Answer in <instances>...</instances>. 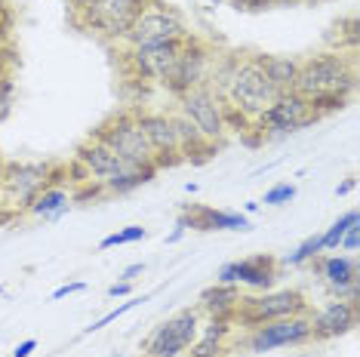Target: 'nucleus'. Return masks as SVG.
Instances as JSON below:
<instances>
[{
	"mask_svg": "<svg viewBox=\"0 0 360 357\" xmlns=\"http://www.w3.org/2000/svg\"><path fill=\"white\" fill-rule=\"evenodd\" d=\"M234 327H237L234 320L207 318V323H200L198 339H194L191 348H188V357H222Z\"/></svg>",
	"mask_w": 360,
	"mask_h": 357,
	"instance_id": "4be33fe9",
	"label": "nucleus"
},
{
	"mask_svg": "<svg viewBox=\"0 0 360 357\" xmlns=\"http://www.w3.org/2000/svg\"><path fill=\"white\" fill-rule=\"evenodd\" d=\"M13 25H15V13H13L10 0H0V40L10 37Z\"/></svg>",
	"mask_w": 360,
	"mask_h": 357,
	"instance_id": "2f4dec72",
	"label": "nucleus"
},
{
	"mask_svg": "<svg viewBox=\"0 0 360 357\" xmlns=\"http://www.w3.org/2000/svg\"><path fill=\"white\" fill-rule=\"evenodd\" d=\"M216 56L219 50L210 44L207 37L200 34H188L182 40V50H179V59L169 71V77L163 80V89H167L173 99L185 96L188 89H198V86H207V80L212 74V65H216Z\"/></svg>",
	"mask_w": 360,
	"mask_h": 357,
	"instance_id": "0eeeda50",
	"label": "nucleus"
},
{
	"mask_svg": "<svg viewBox=\"0 0 360 357\" xmlns=\"http://www.w3.org/2000/svg\"><path fill=\"white\" fill-rule=\"evenodd\" d=\"M296 194H299L296 185L277 182V185H271V188L265 191V197H262L259 204H265V207H283V204H290V200H296Z\"/></svg>",
	"mask_w": 360,
	"mask_h": 357,
	"instance_id": "c756f323",
	"label": "nucleus"
},
{
	"mask_svg": "<svg viewBox=\"0 0 360 357\" xmlns=\"http://www.w3.org/2000/svg\"><path fill=\"white\" fill-rule=\"evenodd\" d=\"M317 274H321V280L326 283V290H330V296L335 290L348 287V283H357L360 280V262L357 256H348V253H339V256H317L314 262Z\"/></svg>",
	"mask_w": 360,
	"mask_h": 357,
	"instance_id": "6ab92c4d",
	"label": "nucleus"
},
{
	"mask_svg": "<svg viewBox=\"0 0 360 357\" xmlns=\"http://www.w3.org/2000/svg\"><path fill=\"white\" fill-rule=\"evenodd\" d=\"M296 314H311L308 296L296 287L286 290H265L259 296H240V305L234 311V323L243 330H256L262 323L296 318Z\"/></svg>",
	"mask_w": 360,
	"mask_h": 357,
	"instance_id": "423d86ee",
	"label": "nucleus"
},
{
	"mask_svg": "<svg viewBox=\"0 0 360 357\" xmlns=\"http://www.w3.org/2000/svg\"><path fill=\"white\" fill-rule=\"evenodd\" d=\"M240 287L234 283H212L198 296V311L200 318H222V320H234V311L240 305Z\"/></svg>",
	"mask_w": 360,
	"mask_h": 357,
	"instance_id": "aec40b11",
	"label": "nucleus"
},
{
	"mask_svg": "<svg viewBox=\"0 0 360 357\" xmlns=\"http://www.w3.org/2000/svg\"><path fill=\"white\" fill-rule=\"evenodd\" d=\"M354 188H357V178L351 176V178H345V182L339 185V188H335V197H345V194H348V191H354Z\"/></svg>",
	"mask_w": 360,
	"mask_h": 357,
	"instance_id": "a19ab883",
	"label": "nucleus"
},
{
	"mask_svg": "<svg viewBox=\"0 0 360 357\" xmlns=\"http://www.w3.org/2000/svg\"><path fill=\"white\" fill-rule=\"evenodd\" d=\"M357 56L323 50L299 59V74L296 84H292V93L308 99L326 117L348 108V102L357 93Z\"/></svg>",
	"mask_w": 360,
	"mask_h": 357,
	"instance_id": "f257e3e1",
	"label": "nucleus"
},
{
	"mask_svg": "<svg viewBox=\"0 0 360 357\" xmlns=\"http://www.w3.org/2000/svg\"><path fill=\"white\" fill-rule=\"evenodd\" d=\"M321 253H323V247H321V234H311V238H305L296 249H292L290 256L283 259V265H292V268L308 265V262H314V259L321 256Z\"/></svg>",
	"mask_w": 360,
	"mask_h": 357,
	"instance_id": "bb28decb",
	"label": "nucleus"
},
{
	"mask_svg": "<svg viewBox=\"0 0 360 357\" xmlns=\"http://www.w3.org/2000/svg\"><path fill=\"white\" fill-rule=\"evenodd\" d=\"M228 108L240 111L243 117L256 120L262 111L268 108L274 99H277V89L274 84L268 80V74L262 71V65L256 56H237L231 74H228V84L222 89V96H219Z\"/></svg>",
	"mask_w": 360,
	"mask_h": 357,
	"instance_id": "20e7f679",
	"label": "nucleus"
},
{
	"mask_svg": "<svg viewBox=\"0 0 360 357\" xmlns=\"http://www.w3.org/2000/svg\"><path fill=\"white\" fill-rule=\"evenodd\" d=\"M75 164L84 169V176L89 182H96L105 194H129L142 185H148L154 176L160 173L158 167H142V164H129L117 151H111L102 139H96L93 133L77 145L75 151Z\"/></svg>",
	"mask_w": 360,
	"mask_h": 357,
	"instance_id": "f03ea898",
	"label": "nucleus"
},
{
	"mask_svg": "<svg viewBox=\"0 0 360 357\" xmlns=\"http://www.w3.org/2000/svg\"><path fill=\"white\" fill-rule=\"evenodd\" d=\"M37 351V339H25V342H19L13 348V354L10 357H31Z\"/></svg>",
	"mask_w": 360,
	"mask_h": 357,
	"instance_id": "c9c22d12",
	"label": "nucleus"
},
{
	"mask_svg": "<svg viewBox=\"0 0 360 357\" xmlns=\"http://www.w3.org/2000/svg\"><path fill=\"white\" fill-rule=\"evenodd\" d=\"M133 117L139 129H142L145 142L154 154V167L158 169H173L179 164H185L179 154L176 142V126H173V111H151V108H133Z\"/></svg>",
	"mask_w": 360,
	"mask_h": 357,
	"instance_id": "ddd939ff",
	"label": "nucleus"
},
{
	"mask_svg": "<svg viewBox=\"0 0 360 357\" xmlns=\"http://www.w3.org/2000/svg\"><path fill=\"white\" fill-rule=\"evenodd\" d=\"M129 293H133V283H129V280H117V283H111V287H108L111 299H120V296H129Z\"/></svg>",
	"mask_w": 360,
	"mask_h": 357,
	"instance_id": "e433bc0d",
	"label": "nucleus"
},
{
	"mask_svg": "<svg viewBox=\"0 0 360 357\" xmlns=\"http://www.w3.org/2000/svg\"><path fill=\"white\" fill-rule=\"evenodd\" d=\"M237 10H268V6H274L271 0H231Z\"/></svg>",
	"mask_w": 360,
	"mask_h": 357,
	"instance_id": "f704fd0d",
	"label": "nucleus"
},
{
	"mask_svg": "<svg viewBox=\"0 0 360 357\" xmlns=\"http://www.w3.org/2000/svg\"><path fill=\"white\" fill-rule=\"evenodd\" d=\"M22 4H28V0H22Z\"/></svg>",
	"mask_w": 360,
	"mask_h": 357,
	"instance_id": "a18cd8bd",
	"label": "nucleus"
},
{
	"mask_svg": "<svg viewBox=\"0 0 360 357\" xmlns=\"http://www.w3.org/2000/svg\"><path fill=\"white\" fill-rule=\"evenodd\" d=\"M326 46H330L333 53L357 56V46H360V22H357V15H342L339 22H333L330 34H326Z\"/></svg>",
	"mask_w": 360,
	"mask_h": 357,
	"instance_id": "393cba45",
	"label": "nucleus"
},
{
	"mask_svg": "<svg viewBox=\"0 0 360 357\" xmlns=\"http://www.w3.org/2000/svg\"><path fill=\"white\" fill-rule=\"evenodd\" d=\"M182 40H167V44H148V46H127L124 65L133 71L136 80H148V84L163 86V80L169 77V71H173V65L179 59Z\"/></svg>",
	"mask_w": 360,
	"mask_h": 357,
	"instance_id": "4468645a",
	"label": "nucleus"
},
{
	"mask_svg": "<svg viewBox=\"0 0 360 357\" xmlns=\"http://www.w3.org/2000/svg\"><path fill=\"white\" fill-rule=\"evenodd\" d=\"M86 290V283L84 280H75V283H65V287H59L53 293V302H59V299H65V296H75V293H84Z\"/></svg>",
	"mask_w": 360,
	"mask_h": 357,
	"instance_id": "72a5a7b5",
	"label": "nucleus"
},
{
	"mask_svg": "<svg viewBox=\"0 0 360 357\" xmlns=\"http://www.w3.org/2000/svg\"><path fill=\"white\" fill-rule=\"evenodd\" d=\"M13 102H15V84L10 74H0V120L13 111Z\"/></svg>",
	"mask_w": 360,
	"mask_h": 357,
	"instance_id": "7c9ffc66",
	"label": "nucleus"
},
{
	"mask_svg": "<svg viewBox=\"0 0 360 357\" xmlns=\"http://www.w3.org/2000/svg\"><path fill=\"white\" fill-rule=\"evenodd\" d=\"M142 271H145V262H133V265H127V268H124V274H120V280H129V283H133V280H136Z\"/></svg>",
	"mask_w": 360,
	"mask_h": 357,
	"instance_id": "58836bf2",
	"label": "nucleus"
},
{
	"mask_svg": "<svg viewBox=\"0 0 360 357\" xmlns=\"http://www.w3.org/2000/svg\"><path fill=\"white\" fill-rule=\"evenodd\" d=\"M148 299H151V296H133V299H129V302H124V305H117V308H114V311H108V314H105V318H99V320H96V323H89V327H84V336H89V332H99V330H105V327H108V323H114V320H117V318H124V314H127V311H133V308H136V305L148 302Z\"/></svg>",
	"mask_w": 360,
	"mask_h": 357,
	"instance_id": "c85d7f7f",
	"label": "nucleus"
},
{
	"mask_svg": "<svg viewBox=\"0 0 360 357\" xmlns=\"http://www.w3.org/2000/svg\"><path fill=\"white\" fill-rule=\"evenodd\" d=\"M185 231H188V228H185V222H182V219H176V228L167 234V240H163V243H167V247H173V243H179V240L185 238Z\"/></svg>",
	"mask_w": 360,
	"mask_h": 357,
	"instance_id": "4c0bfd02",
	"label": "nucleus"
},
{
	"mask_svg": "<svg viewBox=\"0 0 360 357\" xmlns=\"http://www.w3.org/2000/svg\"><path fill=\"white\" fill-rule=\"evenodd\" d=\"M68 176V167L53 160H6L4 182H0V207L10 213H25L28 204L44 188L59 185Z\"/></svg>",
	"mask_w": 360,
	"mask_h": 357,
	"instance_id": "7ed1b4c3",
	"label": "nucleus"
},
{
	"mask_svg": "<svg viewBox=\"0 0 360 357\" xmlns=\"http://www.w3.org/2000/svg\"><path fill=\"white\" fill-rule=\"evenodd\" d=\"M274 6H311V4H323V0H271Z\"/></svg>",
	"mask_w": 360,
	"mask_h": 357,
	"instance_id": "ea45409f",
	"label": "nucleus"
},
{
	"mask_svg": "<svg viewBox=\"0 0 360 357\" xmlns=\"http://www.w3.org/2000/svg\"><path fill=\"white\" fill-rule=\"evenodd\" d=\"M0 293H4V283H0Z\"/></svg>",
	"mask_w": 360,
	"mask_h": 357,
	"instance_id": "c03bdc74",
	"label": "nucleus"
},
{
	"mask_svg": "<svg viewBox=\"0 0 360 357\" xmlns=\"http://www.w3.org/2000/svg\"><path fill=\"white\" fill-rule=\"evenodd\" d=\"M179 115H185L194 126L203 133V139H210L212 145H222L228 136L225 126V102L212 93L210 86H198V89H188L185 96H179Z\"/></svg>",
	"mask_w": 360,
	"mask_h": 357,
	"instance_id": "f8f14e48",
	"label": "nucleus"
},
{
	"mask_svg": "<svg viewBox=\"0 0 360 357\" xmlns=\"http://www.w3.org/2000/svg\"><path fill=\"white\" fill-rule=\"evenodd\" d=\"M188 22L185 15L169 6L167 0H148L145 10L136 15L133 28L127 31V46H148V44H167V40H182L188 37Z\"/></svg>",
	"mask_w": 360,
	"mask_h": 357,
	"instance_id": "6e6552de",
	"label": "nucleus"
},
{
	"mask_svg": "<svg viewBox=\"0 0 360 357\" xmlns=\"http://www.w3.org/2000/svg\"><path fill=\"white\" fill-rule=\"evenodd\" d=\"M145 238H148V231H145L142 225H127V228H120V231L108 234V238H102L99 249L105 253V249H114V247H127V243H139V240H145Z\"/></svg>",
	"mask_w": 360,
	"mask_h": 357,
	"instance_id": "cd10ccee",
	"label": "nucleus"
},
{
	"mask_svg": "<svg viewBox=\"0 0 360 357\" xmlns=\"http://www.w3.org/2000/svg\"><path fill=\"white\" fill-rule=\"evenodd\" d=\"M357 240H360V222H357V225H351V228L342 234V240H339V253L354 256V253H357Z\"/></svg>",
	"mask_w": 360,
	"mask_h": 357,
	"instance_id": "473e14b6",
	"label": "nucleus"
},
{
	"mask_svg": "<svg viewBox=\"0 0 360 357\" xmlns=\"http://www.w3.org/2000/svg\"><path fill=\"white\" fill-rule=\"evenodd\" d=\"M200 323L203 320H200L198 305L182 308V311H176L173 318L163 320L160 327H154V332L145 339V345H142V354L145 357H179V354H185L194 339H198Z\"/></svg>",
	"mask_w": 360,
	"mask_h": 357,
	"instance_id": "9b49d317",
	"label": "nucleus"
},
{
	"mask_svg": "<svg viewBox=\"0 0 360 357\" xmlns=\"http://www.w3.org/2000/svg\"><path fill=\"white\" fill-rule=\"evenodd\" d=\"M111 357H127V354H111Z\"/></svg>",
	"mask_w": 360,
	"mask_h": 357,
	"instance_id": "37998d69",
	"label": "nucleus"
},
{
	"mask_svg": "<svg viewBox=\"0 0 360 357\" xmlns=\"http://www.w3.org/2000/svg\"><path fill=\"white\" fill-rule=\"evenodd\" d=\"M68 207H71V191L65 188V182H59V185H50V188L40 191L37 197L28 204L25 213L34 216V219H46V222H56L59 216L68 213Z\"/></svg>",
	"mask_w": 360,
	"mask_h": 357,
	"instance_id": "5701e85b",
	"label": "nucleus"
},
{
	"mask_svg": "<svg viewBox=\"0 0 360 357\" xmlns=\"http://www.w3.org/2000/svg\"><path fill=\"white\" fill-rule=\"evenodd\" d=\"M96 139H102L111 151H117L124 160L129 164H142V167H154V154L145 142L142 129H139L136 117H133V108H124V111H114L111 117H105L99 126L93 129Z\"/></svg>",
	"mask_w": 360,
	"mask_h": 357,
	"instance_id": "9d476101",
	"label": "nucleus"
},
{
	"mask_svg": "<svg viewBox=\"0 0 360 357\" xmlns=\"http://www.w3.org/2000/svg\"><path fill=\"white\" fill-rule=\"evenodd\" d=\"M216 280L265 293V290H274V283H277V259L274 256H250V259H237V262H225L219 268Z\"/></svg>",
	"mask_w": 360,
	"mask_h": 357,
	"instance_id": "dca6fc26",
	"label": "nucleus"
},
{
	"mask_svg": "<svg viewBox=\"0 0 360 357\" xmlns=\"http://www.w3.org/2000/svg\"><path fill=\"white\" fill-rule=\"evenodd\" d=\"M188 231H250V219L243 213H231V209H216V207H188L182 216Z\"/></svg>",
	"mask_w": 360,
	"mask_h": 357,
	"instance_id": "a211bd4d",
	"label": "nucleus"
},
{
	"mask_svg": "<svg viewBox=\"0 0 360 357\" xmlns=\"http://www.w3.org/2000/svg\"><path fill=\"white\" fill-rule=\"evenodd\" d=\"M4 167H6V157L0 154V182H4Z\"/></svg>",
	"mask_w": 360,
	"mask_h": 357,
	"instance_id": "79ce46f5",
	"label": "nucleus"
},
{
	"mask_svg": "<svg viewBox=\"0 0 360 357\" xmlns=\"http://www.w3.org/2000/svg\"><path fill=\"white\" fill-rule=\"evenodd\" d=\"M75 4V22L89 34L124 44L127 31L133 28L136 15L145 10L148 0H71Z\"/></svg>",
	"mask_w": 360,
	"mask_h": 357,
	"instance_id": "39448f33",
	"label": "nucleus"
},
{
	"mask_svg": "<svg viewBox=\"0 0 360 357\" xmlns=\"http://www.w3.org/2000/svg\"><path fill=\"white\" fill-rule=\"evenodd\" d=\"M173 126H176V142H179V154H182V160H191V164H207L212 154H216L219 145H212L210 139H203V133L185 115L173 111Z\"/></svg>",
	"mask_w": 360,
	"mask_h": 357,
	"instance_id": "412c9836",
	"label": "nucleus"
},
{
	"mask_svg": "<svg viewBox=\"0 0 360 357\" xmlns=\"http://www.w3.org/2000/svg\"><path fill=\"white\" fill-rule=\"evenodd\" d=\"M256 59L277 93H290L299 74V59H292V56H271V53H256Z\"/></svg>",
	"mask_w": 360,
	"mask_h": 357,
	"instance_id": "b1692460",
	"label": "nucleus"
},
{
	"mask_svg": "<svg viewBox=\"0 0 360 357\" xmlns=\"http://www.w3.org/2000/svg\"><path fill=\"white\" fill-rule=\"evenodd\" d=\"M321 120H323L321 111L290 89V93H277V99L252 124H256L262 136H290V133H302V129L317 126Z\"/></svg>",
	"mask_w": 360,
	"mask_h": 357,
	"instance_id": "1a4fd4ad",
	"label": "nucleus"
},
{
	"mask_svg": "<svg viewBox=\"0 0 360 357\" xmlns=\"http://www.w3.org/2000/svg\"><path fill=\"white\" fill-rule=\"evenodd\" d=\"M360 222V216H357V209H348V213H342L335 222L321 234V247H323V253H335L339 249V240H342V234H345L351 225H357Z\"/></svg>",
	"mask_w": 360,
	"mask_h": 357,
	"instance_id": "a878e982",
	"label": "nucleus"
},
{
	"mask_svg": "<svg viewBox=\"0 0 360 357\" xmlns=\"http://www.w3.org/2000/svg\"><path fill=\"white\" fill-rule=\"evenodd\" d=\"M360 323V305L333 299L323 308L311 311V339L314 342H330V339H342Z\"/></svg>",
	"mask_w": 360,
	"mask_h": 357,
	"instance_id": "f3484780",
	"label": "nucleus"
},
{
	"mask_svg": "<svg viewBox=\"0 0 360 357\" xmlns=\"http://www.w3.org/2000/svg\"><path fill=\"white\" fill-rule=\"evenodd\" d=\"M305 342H311V314H296V318L262 323V327L250 330L247 339H243V345H247L252 354H265V351L305 345Z\"/></svg>",
	"mask_w": 360,
	"mask_h": 357,
	"instance_id": "2eb2a0df",
	"label": "nucleus"
}]
</instances>
